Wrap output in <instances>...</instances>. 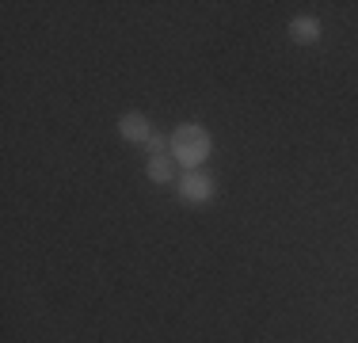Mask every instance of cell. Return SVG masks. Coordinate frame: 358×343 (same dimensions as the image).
<instances>
[{
	"label": "cell",
	"instance_id": "cell-3",
	"mask_svg": "<svg viewBox=\"0 0 358 343\" xmlns=\"http://www.w3.org/2000/svg\"><path fill=\"white\" fill-rule=\"evenodd\" d=\"M115 130H118L122 141H130V145H149L152 141V122H149L145 111H126V115L115 122Z\"/></svg>",
	"mask_w": 358,
	"mask_h": 343
},
{
	"label": "cell",
	"instance_id": "cell-4",
	"mask_svg": "<svg viewBox=\"0 0 358 343\" xmlns=\"http://www.w3.org/2000/svg\"><path fill=\"white\" fill-rule=\"evenodd\" d=\"M320 34H324V23L317 15H297V20H289V38L297 46H313V42H320Z\"/></svg>",
	"mask_w": 358,
	"mask_h": 343
},
{
	"label": "cell",
	"instance_id": "cell-1",
	"mask_svg": "<svg viewBox=\"0 0 358 343\" xmlns=\"http://www.w3.org/2000/svg\"><path fill=\"white\" fill-rule=\"evenodd\" d=\"M214 153V134L206 130L202 122H179L172 130V157L183 172L202 168Z\"/></svg>",
	"mask_w": 358,
	"mask_h": 343
},
{
	"label": "cell",
	"instance_id": "cell-5",
	"mask_svg": "<svg viewBox=\"0 0 358 343\" xmlns=\"http://www.w3.org/2000/svg\"><path fill=\"white\" fill-rule=\"evenodd\" d=\"M176 157L172 153H164V157H149L145 160V176L152 179V183H176Z\"/></svg>",
	"mask_w": 358,
	"mask_h": 343
},
{
	"label": "cell",
	"instance_id": "cell-2",
	"mask_svg": "<svg viewBox=\"0 0 358 343\" xmlns=\"http://www.w3.org/2000/svg\"><path fill=\"white\" fill-rule=\"evenodd\" d=\"M176 195H179L187 206H206V202H214L217 183H214V176H210V172L194 168V172H183V176H179Z\"/></svg>",
	"mask_w": 358,
	"mask_h": 343
}]
</instances>
